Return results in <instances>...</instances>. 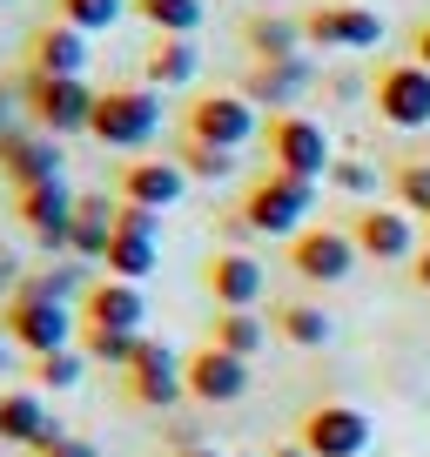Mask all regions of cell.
<instances>
[{
	"mask_svg": "<svg viewBox=\"0 0 430 457\" xmlns=\"http://www.w3.org/2000/svg\"><path fill=\"white\" fill-rule=\"evenodd\" d=\"M21 101H28V121H34V129L61 142V135H87L101 87L61 81V74H21Z\"/></svg>",
	"mask_w": 430,
	"mask_h": 457,
	"instance_id": "obj_2",
	"label": "cell"
},
{
	"mask_svg": "<svg viewBox=\"0 0 430 457\" xmlns=\"http://www.w3.org/2000/svg\"><path fill=\"white\" fill-rule=\"evenodd\" d=\"M256 101L249 95H195L182 114V135L188 142H209V148H229V155H243L249 142H256Z\"/></svg>",
	"mask_w": 430,
	"mask_h": 457,
	"instance_id": "obj_6",
	"label": "cell"
},
{
	"mask_svg": "<svg viewBox=\"0 0 430 457\" xmlns=\"http://www.w3.org/2000/svg\"><path fill=\"white\" fill-rule=\"evenodd\" d=\"M0 437L28 444V451H47V444L68 437V430H61V417L41 403V390H7V397H0Z\"/></svg>",
	"mask_w": 430,
	"mask_h": 457,
	"instance_id": "obj_20",
	"label": "cell"
},
{
	"mask_svg": "<svg viewBox=\"0 0 430 457\" xmlns=\"http://www.w3.org/2000/svg\"><path fill=\"white\" fill-rule=\"evenodd\" d=\"M155 129H161V95L155 87H101L95 121H87V135H95L101 148H148Z\"/></svg>",
	"mask_w": 430,
	"mask_h": 457,
	"instance_id": "obj_3",
	"label": "cell"
},
{
	"mask_svg": "<svg viewBox=\"0 0 430 457\" xmlns=\"http://www.w3.org/2000/svg\"><path fill=\"white\" fill-rule=\"evenodd\" d=\"M357 236L350 228H302L296 243H289V270L302 276V283H316V289H336V283H350V270H357Z\"/></svg>",
	"mask_w": 430,
	"mask_h": 457,
	"instance_id": "obj_8",
	"label": "cell"
},
{
	"mask_svg": "<svg viewBox=\"0 0 430 457\" xmlns=\"http://www.w3.org/2000/svg\"><path fill=\"white\" fill-rule=\"evenodd\" d=\"M128 397L142 403V411H175V403L188 397L182 357H175L169 343L142 337V350H135V363H128Z\"/></svg>",
	"mask_w": 430,
	"mask_h": 457,
	"instance_id": "obj_11",
	"label": "cell"
},
{
	"mask_svg": "<svg viewBox=\"0 0 430 457\" xmlns=\"http://www.w3.org/2000/svg\"><path fill=\"white\" fill-rule=\"evenodd\" d=\"M202 283H209V296L222 303V310H256L262 303V262L249 256V249H222V256H209Z\"/></svg>",
	"mask_w": 430,
	"mask_h": 457,
	"instance_id": "obj_19",
	"label": "cell"
},
{
	"mask_svg": "<svg viewBox=\"0 0 430 457\" xmlns=\"http://www.w3.org/2000/svg\"><path fill=\"white\" fill-rule=\"evenodd\" d=\"M0 175L14 188H41V182H61V142L41 129H14L0 142Z\"/></svg>",
	"mask_w": 430,
	"mask_h": 457,
	"instance_id": "obj_15",
	"label": "cell"
},
{
	"mask_svg": "<svg viewBox=\"0 0 430 457\" xmlns=\"http://www.w3.org/2000/svg\"><path fill=\"white\" fill-rule=\"evenodd\" d=\"M21 283H28L21 256H14V249H0V303H14V296H21Z\"/></svg>",
	"mask_w": 430,
	"mask_h": 457,
	"instance_id": "obj_36",
	"label": "cell"
},
{
	"mask_svg": "<svg viewBox=\"0 0 430 457\" xmlns=\"http://www.w3.org/2000/svg\"><path fill=\"white\" fill-rule=\"evenodd\" d=\"M410 61H417V68H430V21L410 34Z\"/></svg>",
	"mask_w": 430,
	"mask_h": 457,
	"instance_id": "obj_38",
	"label": "cell"
},
{
	"mask_svg": "<svg viewBox=\"0 0 430 457\" xmlns=\"http://www.w3.org/2000/svg\"><path fill=\"white\" fill-rule=\"evenodd\" d=\"M155 262H161L155 236H128V228H115V243H108L101 270H108V276H121V283H148V276H155Z\"/></svg>",
	"mask_w": 430,
	"mask_h": 457,
	"instance_id": "obj_24",
	"label": "cell"
},
{
	"mask_svg": "<svg viewBox=\"0 0 430 457\" xmlns=\"http://www.w3.org/2000/svg\"><path fill=\"white\" fill-rule=\"evenodd\" d=\"M209 343H215V350H229V357H256V350H262V316L256 310H215Z\"/></svg>",
	"mask_w": 430,
	"mask_h": 457,
	"instance_id": "obj_27",
	"label": "cell"
},
{
	"mask_svg": "<svg viewBox=\"0 0 430 457\" xmlns=\"http://www.w3.org/2000/svg\"><path fill=\"white\" fill-rule=\"evenodd\" d=\"M28 74H61V81H87V34L68 21H47L28 41Z\"/></svg>",
	"mask_w": 430,
	"mask_h": 457,
	"instance_id": "obj_16",
	"label": "cell"
},
{
	"mask_svg": "<svg viewBox=\"0 0 430 457\" xmlns=\"http://www.w3.org/2000/svg\"><path fill=\"white\" fill-rule=\"evenodd\" d=\"M135 14H142L155 34H188V41H195V28H202V0H135Z\"/></svg>",
	"mask_w": 430,
	"mask_h": 457,
	"instance_id": "obj_28",
	"label": "cell"
},
{
	"mask_svg": "<svg viewBox=\"0 0 430 457\" xmlns=\"http://www.w3.org/2000/svg\"><path fill=\"white\" fill-rule=\"evenodd\" d=\"M41 457H101V451H95L87 437H54V444H47Z\"/></svg>",
	"mask_w": 430,
	"mask_h": 457,
	"instance_id": "obj_37",
	"label": "cell"
},
{
	"mask_svg": "<svg viewBox=\"0 0 430 457\" xmlns=\"http://www.w3.org/2000/svg\"><path fill=\"white\" fill-rule=\"evenodd\" d=\"M195 68H202V54H195L188 34H155V47H148V61H142L148 87H188Z\"/></svg>",
	"mask_w": 430,
	"mask_h": 457,
	"instance_id": "obj_23",
	"label": "cell"
},
{
	"mask_svg": "<svg viewBox=\"0 0 430 457\" xmlns=\"http://www.w3.org/2000/svg\"><path fill=\"white\" fill-rule=\"evenodd\" d=\"M243 41H249V54H256V61H296V47H302V21L256 14V21L243 28Z\"/></svg>",
	"mask_w": 430,
	"mask_h": 457,
	"instance_id": "obj_25",
	"label": "cell"
},
{
	"mask_svg": "<svg viewBox=\"0 0 430 457\" xmlns=\"http://www.w3.org/2000/svg\"><path fill=\"white\" fill-rule=\"evenodd\" d=\"M81 323H87V329H135V337H142V323H148L142 283H121V276H101V283H95V289L81 296Z\"/></svg>",
	"mask_w": 430,
	"mask_h": 457,
	"instance_id": "obj_17",
	"label": "cell"
},
{
	"mask_svg": "<svg viewBox=\"0 0 430 457\" xmlns=\"http://www.w3.org/2000/svg\"><path fill=\"white\" fill-rule=\"evenodd\" d=\"M74 188H68V175L61 182H41V188H21V222L34 228V243L47 249V256H68V228H74Z\"/></svg>",
	"mask_w": 430,
	"mask_h": 457,
	"instance_id": "obj_12",
	"label": "cell"
},
{
	"mask_svg": "<svg viewBox=\"0 0 430 457\" xmlns=\"http://www.w3.org/2000/svg\"><path fill=\"white\" fill-rule=\"evenodd\" d=\"M397 209H410L417 222L430 215V162H403L397 169Z\"/></svg>",
	"mask_w": 430,
	"mask_h": 457,
	"instance_id": "obj_33",
	"label": "cell"
},
{
	"mask_svg": "<svg viewBox=\"0 0 430 457\" xmlns=\"http://www.w3.org/2000/svg\"><path fill=\"white\" fill-rule=\"evenodd\" d=\"M115 195L121 202H135V209H175V202L188 195V175H182V162H161V155H135L128 169H121V182H115Z\"/></svg>",
	"mask_w": 430,
	"mask_h": 457,
	"instance_id": "obj_14",
	"label": "cell"
},
{
	"mask_svg": "<svg viewBox=\"0 0 430 457\" xmlns=\"http://www.w3.org/2000/svg\"><path fill=\"white\" fill-rule=\"evenodd\" d=\"M357 249L370 262H403V256H417V215L410 209H363L357 215Z\"/></svg>",
	"mask_w": 430,
	"mask_h": 457,
	"instance_id": "obj_18",
	"label": "cell"
},
{
	"mask_svg": "<svg viewBox=\"0 0 430 457\" xmlns=\"http://www.w3.org/2000/svg\"><path fill=\"white\" fill-rule=\"evenodd\" d=\"M302 87H310V61H256V68L243 74V95L256 101V108H276V114H289L302 101Z\"/></svg>",
	"mask_w": 430,
	"mask_h": 457,
	"instance_id": "obj_21",
	"label": "cell"
},
{
	"mask_svg": "<svg viewBox=\"0 0 430 457\" xmlns=\"http://www.w3.org/2000/svg\"><path fill=\"white\" fill-rule=\"evenodd\" d=\"M135 350H142V337H135V329H87V323H81V357H95V363H121V370H128Z\"/></svg>",
	"mask_w": 430,
	"mask_h": 457,
	"instance_id": "obj_31",
	"label": "cell"
},
{
	"mask_svg": "<svg viewBox=\"0 0 430 457\" xmlns=\"http://www.w3.org/2000/svg\"><path fill=\"white\" fill-rule=\"evenodd\" d=\"M370 101H376V114H384L390 129H403V135L430 129V68H417V61H390V68H376Z\"/></svg>",
	"mask_w": 430,
	"mask_h": 457,
	"instance_id": "obj_7",
	"label": "cell"
},
{
	"mask_svg": "<svg viewBox=\"0 0 430 457\" xmlns=\"http://www.w3.org/2000/svg\"><path fill=\"white\" fill-rule=\"evenodd\" d=\"M182 377H188V397L195 403H243L249 397V357H229V350H195V357L182 363Z\"/></svg>",
	"mask_w": 430,
	"mask_h": 457,
	"instance_id": "obj_13",
	"label": "cell"
},
{
	"mask_svg": "<svg viewBox=\"0 0 430 457\" xmlns=\"http://www.w3.org/2000/svg\"><path fill=\"white\" fill-rule=\"evenodd\" d=\"M310 209H316V182L269 169L262 182H249V195H243V228L249 236H289V243H296L302 228H310Z\"/></svg>",
	"mask_w": 430,
	"mask_h": 457,
	"instance_id": "obj_1",
	"label": "cell"
},
{
	"mask_svg": "<svg viewBox=\"0 0 430 457\" xmlns=\"http://www.w3.org/2000/svg\"><path fill=\"white\" fill-rule=\"evenodd\" d=\"M302 41H310V47H350V54H370V47L384 41V14H376V7H357V0H330V7L302 14Z\"/></svg>",
	"mask_w": 430,
	"mask_h": 457,
	"instance_id": "obj_9",
	"label": "cell"
},
{
	"mask_svg": "<svg viewBox=\"0 0 430 457\" xmlns=\"http://www.w3.org/2000/svg\"><path fill=\"white\" fill-rule=\"evenodd\" d=\"M121 14H128V0H54V21H68V28H81V34L115 28Z\"/></svg>",
	"mask_w": 430,
	"mask_h": 457,
	"instance_id": "obj_30",
	"label": "cell"
},
{
	"mask_svg": "<svg viewBox=\"0 0 430 457\" xmlns=\"http://www.w3.org/2000/svg\"><path fill=\"white\" fill-rule=\"evenodd\" d=\"M410 276H417V289H424V296H430V243H424V249H417V256H410Z\"/></svg>",
	"mask_w": 430,
	"mask_h": 457,
	"instance_id": "obj_39",
	"label": "cell"
},
{
	"mask_svg": "<svg viewBox=\"0 0 430 457\" xmlns=\"http://www.w3.org/2000/svg\"><path fill=\"white\" fill-rule=\"evenodd\" d=\"M175 162H182L188 182H229V175H236V155H229V148L188 142V135H182V148H175Z\"/></svg>",
	"mask_w": 430,
	"mask_h": 457,
	"instance_id": "obj_29",
	"label": "cell"
},
{
	"mask_svg": "<svg viewBox=\"0 0 430 457\" xmlns=\"http://www.w3.org/2000/svg\"><path fill=\"white\" fill-rule=\"evenodd\" d=\"M330 182L343 188V195H376V169H370V162H357V155H336Z\"/></svg>",
	"mask_w": 430,
	"mask_h": 457,
	"instance_id": "obj_34",
	"label": "cell"
},
{
	"mask_svg": "<svg viewBox=\"0 0 430 457\" xmlns=\"http://www.w3.org/2000/svg\"><path fill=\"white\" fill-rule=\"evenodd\" d=\"M276 329H283L296 350H323V343L336 337V323H330V310H323V303H283Z\"/></svg>",
	"mask_w": 430,
	"mask_h": 457,
	"instance_id": "obj_26",
	"label": "cell"
},
{
	"mask_svg": "<svg viewBox=\"0 0 430 457\" xmlns=\"http://www.w3.org/2000/svg\"><path fill=\"white\" fill-rule=\"evenodd\" d=\"M424 236H430V215H424Z\"/></svg>",
	"mask_w": 430,
	"mask_h": 457,
	"instance_id": "obj_43",
	"label": "cell"
},
{
	"mask_svg": "<svg viewBox=\"0 0 430 457\" xmlns=\"http://www.w3.org/2000/svg\"><path fill=\"white\" fill-rule=\"evenodd\" d=\"M269 457H310V451H302V444H283V451H269Z\"/></svg>",
	"mask_w": 430,
	"mask_h": 457,
	"instance_id": "obj_41",
	"label": "cell"
},
{
	"mask_svg": "<svg viewBox=\"0 0 430 457\" xmlns=\"http://www.w3.org/2000/svg\"><path fill=\"white\" fill-rule=\"evenodd\" d=\"M21 114H28V101H21V81H0V142L21 129Z\"/></svg>",
	"mask_w": 430,
	"mask_h": 457,
	"instance_id": "obj_35",
	"label": "cell"
},
{
	"mask_svg": "<svg viewBox=\"0 0 430 457\" xmlns=\"http://www.w3.org/2000/svg\"><path fill=\"white\" fill-rule=\"evenodd\" d=\"M87 377V357L81 350H54V357H34V384L41 390H74Z\"/></svg>",
	"mask_w": 430,
	"mask_h": 457,
	"instance_id": "obj_32",
	"label": "cell"
},
{
	"mask_svg": "<svg viewBox=\"0 0 430 457\" xmlns=\"http://www.w3.org/2000/svg\"><path fill=\"white\" fill-rule=\"evenodd\" d=\"M115 215H121V195H81L74 202V228H68V256L101 262L108 243H115Z\"/></svg>",
	"mask_w": 430,
	"mask_h": 457,
	"instance_id": "obj_22",
	"label": "cell"
},
{
	"mask_svg": "<svg viewBox=\"0 0 430 457\" xmlns=\"http://www.w3.org/2000/svg\"><path fill=\"white\" fill-rule=\"evenodd\" d=\"M0 323L14 337V350L28 357H54V350H74V303H47L21 289L14 303H0Z\"/></svg>",
	"mask_w": 430,
	"mask_h": 457,
	"instance_id": "obj_5",
	"label": "cell"
},
{
	"mask_svg": "<svg viewBox=\"0 0 430 457\" xmlns=\"http://www.w3.org/2000/svg\"><path fill=\"white\" fill-rule=\"evenodd\" d=\"M182 457H222V451H202V444H188V451Z\"/></svg>",
	"mask_w": 430,
	"mask_h": 457,
	"instance_id": "obj_42",
	"label": "cell"
},
{
	"mask_svg": "<svg viewBox=\"0 0 430 457\" xmlns=\"http://www.w3.org/2000/svg\"><path fill=\"white\" fill-rule=\"evenodd\" d=\"M296 444L310 457H363L370 451V417H363L357 403H316V411L302 417Z\"/></svg>",
	"mask_w": 430,
	"mask_h": 457,
	"instance_id": "obj_10",
	"label": "cell"
},
{
	"mask_svg": "<svg viewBox=\"0 0 430 457\" xmlns=\"http://www.w3.org/2000/svg\"><path fill=\"white\" fill-rule=\"evenodd\" d=\"M7 350H14V337H7V323H0V370H7V363H14V357H7Z\"/></svg>",
	"mask_w": 430,
	"mask_h": 457,
	"instance_id": "obj_40",
	"label": "cell"
},
{
	"mask_svg": "<svg viewBox=\"0 0 430 457\" xmlns=\"http://www.w3.org/2000/svg\"><path fill=\"white\" fill-rule=\"evenodd\" d=\"M262 142H269V162L283 175H302V182H330L336 169V148H330V129L323 121H310V114H276L269 129H262Z\"/></svg>",
	"mask_w": 430,
	"mask_h": 457,
	"instance_id": "obj_4",
	"label": "cell"
}]
</instances>
